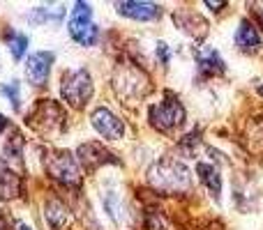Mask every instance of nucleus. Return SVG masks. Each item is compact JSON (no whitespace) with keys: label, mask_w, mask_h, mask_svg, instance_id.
Masks as SVG:
<instances>
[{"label":"nucleus","mask_w":263,"mask_h":230,"mask_svg":"<svg viewBox=\"0 0 263 230\" xmlns=\"http://www.w3.org/2000/svg\"><path fill=\"white\" fill-rule=\"evenodd\" d=\"M148 184L162 194H182V191H190L192 177L185 163L166 157L148 168Z\"/></svg>","instance_id":"f257e3e1"},{"label":"nucleus","mask_w":263,"mask_h":230,"mask_svg":"<svg viewBox=\"0 0 263 230\" xmlns=\"http://www.w3.org/2000/svg\"><path fill=\"white\" fill-rule=\"evenodd\" d=\"M44 166L53 180L63 182L67 186H79L81 171H79V159L67 150H51L44 157Z\"/></svg>","instance_id":"f03ea898"},{"label":"nucleus","mask_w":263,"mask_h":230,"mask_svg":"<svg viewBox=\"0 0 263 230\" xmlns=\"http://www.w3.org/2000/svg\"><path fill=\"white\" fill-rule=\"evenodd\" d=\"M92 78L86 69H74V72H67L63 76V83H60V95L67 101L72 109H83L88 104V99L92 97Z\"/></svg>","instance_id":"7ed1b4c3"},{"label":"nucleus","mask_w":263,"mask_h":230,"mask_svg":"<svg viewBox=\"0 0 263 230\" xmlns=\"http://www.w3.org/2000/svg\"><path fill=\"white\" fill-rule=\"evenodd\" d=\"M69 35L81 46H92L100 39V28L92 23V7L88 3H77L69 14Z\"/></svg>","instance_id":"20e7f679"},{"label":"nucleus","mask_w":263,"mask_h":230,"mask_svg":"<svg viewBox=\"0 0 263 230\" xmlns=\"http://www.w3.org/2000/svg\"><path fill=\"white\" fill-rule=\"evenodd\" d=\"M182 122H185V106H182L180 99L173 97L171 92H166V99L164 101H159L157 106L150 109V124H153L155 129L164 131V134H168L171 129L180 127Z\"/></svg>","instance_id":"39448f33"},{"label":"nucleus","mask_w":263,"mask_h":230,"mask_svg":"<svg viewBox=\"0 0 263 230\" xmlns=\"http://www.w3.org/2000/svg\"><path fill=\"white\" fill-rule=\"evenodd\" d=\"M114 86H116V92L120 97H139V95H145L148 92V76H145L141 69L132 67V65H120L116 69V76H114Z\"/></svg>","instance_id":"423d86ee"},{"label":"nucleus","mask_w":263,"mask_h":230,"mask_svg":"<svg viewBox=\"0 0 263 230\" xmlns=\"http://www.w3.org/2000/svg\"><path fill=\"white\" fill-rule=\"evenodd\" d=\"M28 124H32L35 129L44 131V134H53V131H60L65 127V115L58 104H53L51 99H44L28 115Z\"/></svg>","instance_id":"0eeeda50"},{"label":"nucleus","mask_w":263,"mask_h":230,"mask_svg":"<svg viewBox=\"0 0 263 230\" xmlns=\"http://www.w3.org/2000/svg\"><path fill=\"white\" fill-rule=\"evenodd\" d=\"M90 122H92V127L97 129V134H100L102 138H106V140H120L125 136L123 120H120L118 115L111 113L109 109H104V106H100V109L92 111Z\"/></svg>","instance_id":"6e6552de"},{"label":"nucleus","mask_w":263,"mask_h":230,"mask_svg":"<svg viewBox=\"0 0 263 230\" xmlns=\"http://www.w3.org/2000/svg\"><path fill=\"white\" fill-rule=\"evenodd\" d=\"M53 60H55V55L51 53V51H37V53H32L30 58H28V62H26V78H28V83H30V86H35V88L46 86Z\"/></svg>","instance_id":"1a4fd4ad"},{"label":"nucleus","mask_w":263,"mask_h":230,"mask_svg":"<svg viewBox=\"0 0 263 230\" xmlns=\"http://www.w3.org/2000/svg\"><path fill=\"white\" fill-rule=\"evenodd\" d=\"M173 23L194 39H203L205 32H208V21L201 14H196L194 9H176L173 12Z\"/></svg>","instance_id":"9d476101"},{"label":"nucleus","mask_w":263,"mask_h":230,"mask_svg":"<svg viewBox=\"0 0 263 230\" xmlns=\"http://www.w3.org/2000/svg\"><path fill=\"white\" fill-rule=\"evenodd\" d=\"M118 14L134 21H155V18L162 16V7L157 3H145V0H127V3H116Z\"/></svg>","instance_id":"9b49d317"},{"label":"nucleus","mask_w":263,"mask_h":230,"mask_svg":"<svg viewBox=\"0 0 263 230\" xmlns=\"http://www.w3.org/2000/svg\"><path fill=\"white\" fill-rule=\"evenodd\" d=\"M102 205H104V212L109 214V219L116 223L118 228L127 226V219H129V212H127V205H125L123 196L118 194L116 189H106L102 194Z\"/></svg>","instance_id":"f8f14e48"},{"label":"nucleus","mask_w":263,"mask_h":230,"mask_svg":"<svg viewBox=\"0 0 263 230\" xmlns=\"http://www.w3.org/2000/svg\"><path fill=\"white\" fill-rule=\"evenodd\" d=\"M196 67L203 76H219V74H224L227 65L213 46H199L196 49Z\"/></svg>","instance_id":"ddd939ff"},{"label":"nucleus","mask_w":263,"mask_h":230,"mask_svg":"<svg viewBox=\"0 0 263 230\" xmlns=\"http://www.w3.org/2000/svg\"><path fill=\"white\" fill-rule=\"evenodd\" d=\"M111 157H114V154L106 152L102 143H83L81 148H79V161H81L88 171H95L97 166H102V163H106V161H116V159H111Z\"/></svg>","instance_id":"4468645a"},{"label":"nucleus","mask_w":263,"mask_h":230,"mask_svg":"<svg viewBox=\"0 0 263 230\" xmlns=\"http://www.w3.org/2000/svg\"><path fill=\"white\" fill-rule=\"evenodd\" d=\"M236 44H238V49L245 51V53H254V51L261 49V35H259V30H256L254 21L242 18L236 30Z\"/></svg>","instance_id":"2eb2a0df"},{"label":"nucleus","mask_w":263,"mask_h":230,"mask_svg":"<svg viewBox=\"0 0 263 230\" xmlns=\"http://www.w3.org/2000/svg\"><path fill=\"white\" fill-rule=\"evenodd\" d=\"M44 219H46V223H49V228L63 230L65 226H67V221H69L67 205H65L63 200H58V198H49L44 203Z\"/></svg>","instance_id":"dca6fc26"},{"label":"nucleus","mask_w":263,"mask_h":230,"mask_svg":"<svg viewBox=\"0 0 263 230\" xmlns=\"http://www.w3.org/2000/svg\"><path fill=\"white\" fill-rule=\"evenodd\" d=\"M196 175H199V180L208 186L210 196H213L215 200H219V196H222V175H219L217 168L210 166V163L199 161L196 163Z\"/></svg>","instance_id":"f3484780"},{"label":"nucleus","mask_w":263,"mask_h":230,"mask_svg":"<svg viewBox=\"0 0 263 230\" xmlns=\"http://www.w3.org/2000/svg\"><path fill=\"white\" fill-rule=\"evenodd\" d=\"M21 191L18 175L9 166H0V200H9Z\"/></svg>","instance_id":"a211bd4d"},{"label":"nucleus","mask_w":263,"mask_h":230,"mask_svg":"<svg viewBox=\"0 0 263 230\" xmlns=\"http://www.w3.org/2000/svg\"><path fill=\"white\" fill-rule=\"evenodd\" d=\"M65 16V9L58 7V9H46V7H35L32 9V14L28 16V21L32 23H60Z\"/></svg>","instance_id":"6ab92c4d"},{"label":"nucleus","mask_w":263,"mask_h":230,"mask_svg":"<svg viewBox=\"0 0 263 230\" xmlns=\"http://www.w3.org/2000/svg\"><path fill=\"white\" fill-rule=\"evenodd\" d=\"M0 92H3V95L9 99V104H12L14 111L21 109V86H18V81L3 83V86H0Z\"/></svg>","instance_id":"aec40b11"},{"label":"nucleus","mask_w":263,"mask_h":230,"mask_svg":"<svg viewBox=\"0 0 263 230\" xmlns=\"http://www.w3.org/2000/svg\"><path fill=\"white\" fill-rule=\"evenodd\" d=\"M26 49H28V37L21 35V32H12V37H9V53H12V58L21 60Z\"/></svg>","instance_id":"412c9836"},{"label":"nucleus","mask_w":263,"mask_h":230,"mask_svg":"<svg viewBox=\"0 0 263 230\" xmlns=\"http://www.w3.org/2000/svg\"><path fill=\"white\" fill-rule=\"evenodd\" d=\"M250 9H252V16L256 18V23L263 28V3H254V5H250Z\"/></svg>","instance_id":"4be33fe9"},{"label":"nucleus","mask_w":263,"mask_h":230,"mask_svg":"<svg viewBox=\"0 0 263 230\" xmlns=\"http://www.w3.org/2000/svg\"><path fill=\"white\" fill-rule=\"evenodd\" d=\"M157 58L162 60V65H166L168 58H171V53H168V46L164 44V41H159V44H157Z\"/></svg>","instance_id":"5701e85b"},{"label":"nucleus","mask_w":263,"mask_h":230,"mask_svg":"<svg viewBox=\"0 0 263 230\" xmlns=\"http://www.w3.org/2000/svg\"><path fill=\"white\" fill-rule=\"evenodd\" d=\"M205 5H208L213 12H219V7H227V3H213V0H205Z\"/></svg>","instance_id":"b1692460"},{"label":"nucleus","mask_w":263,"mask_h":230,"mask_svg":"<svg viewBox=\"0 0 263 230\" xmlns=\"http://www.w3.org/2000/svg\"><path fill=\"white\" fill-rule=\"evenodd\" d=\"M7 124H9V122H7V117H5L3 113H0V134H3V131L7 129Z\"/></svg>","instance_id":"393cba45"},{"label":"nucleus","mask_w":263,"mask_h":230,"mask_svg":"<svg viewBox=\"0 0 263 230\" xmlns=\"http://www.w3.org/2000/svg\"><path fill=\"white\" fill-rule=\"evenodd\" d=\"M16 230H32V228H30V226H26V223H18Z\"/></svg>","instance_id":"a878e982"}]
</instances>
